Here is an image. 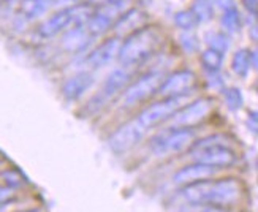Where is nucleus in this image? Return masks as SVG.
Listing matches in <instances>:
<instances>
[{"instance_id": "a878e982", "label": "nucleus", "mask_w": 258, "mask_h": 212, "mask_svg": "<svg viewBox=\"0 0 258 212\" xmlns=\"http://www.w3.org/2000/svg\"><path fill=\"white\" fill-rule=\"evenodd\" d=\"M16 196V192H15V187H0V204H5V203H10L11 199Z\"/></svg>"}, {"instance_id": "5701e85b", "label": "nucleus", "mask_w": 258, "mask_h": 212, "mask_svg": "<svg viewBox=\"0 0 258 212\" xmlns=\"http://www.w3.org/2000/svg\"><path fill=\"white\" fill-rule=\"evenodd\" d=\"M192 11L200 22H206L214 16V8H212V4L209 0H197L192 7Z\"/></svg>"}, {"instance_id": "c756f323", "label": "nucleus", "mask_w": 258, "mask_h": 212, "mask_svg": "<svg viewBox=\"0 0 258 212\" xmlns=\"http://www.w3.org/2000/svg\"><path fill=\"white\" fill-rule=\"evenodd\" d=\"M200 212H230V210L223 209V207H219V206H208L205 209H201Z\"/></svg>"}, {"instance_id": "f8f14e48", "label": "nucleus", "mask_w": 258, "mask_h": 212, "mask_svg": "<svg viewBox=\"0 0 258 212\" xmlns=\"http://www.w3.org/2000/svg\"><path fill=\"white\" fill-rule=\"evenodd\" d=\"M70 24H73V16H72V8H65L52 15L49 19H46L43 24L38 27L37 35L41 38H51L59 35L62 30H65Z\"/></svg>"}, {"instance_id": "393cba45", "label": "nucleus", "mask_w": 258, "mask_h": 212, "mask_svg": "<svg viewBox=\"0 0 258 212\" xmlns=\"http://www.w3.org/2000/svg\"><path fill=\"white\" fill-rule=\"evenodd\" d=\"M181 44L187 52H195L198 49V40L194 35H188V33L181 35Z\"/></svg>"}, {"instance_id": "c85d7f7f", "label": "nucleus", "mask_w": 258, "mask_h": 212, "mask_svg": "<svg viewBox=\"0 0 258 212\" xmlns=\"http://www.w3.org/2000/svg\"><path fill=\"white\" fill-rule=\"evenodd\" d=\"M217 4L223 8V11H225V10H230V8L234 7V2H233V0H217Z\"/></svg>"}, {"instance_id": "7ed1b4c3", "label": "nucleus", "mask_w": 258, "mask_h": 212, "mask_svg": "<svg viewBox=\"0 0 258 212\" xmlns=\"http://www.w3.org/2000/svg\"><path fill=\"white\" fill-rule=\"evenodd\" d=\"M195 139V131L190 128H171L152 139V148L157 155L177 154L187 149Z\"/></svg>"}, {"instance_id": "9d476101", "label": "nucleus", "mask_w": 258, "mask_h": 212, "mask_svg": "<svg viewBox=\"0 0 258 212\" xmlns=\"http://www.w3.org/2000/svg\"><path fill=\"white\" fill-rule=\"evenodd\" d=\"M195 84V75L188 70H181L176 72L171 76H168L166 80H163L159 92L163 97H179L185 95L187 91L194 87Z\"/></svg>"}, {"instance_id": "423d86ee", "label": "nucleus", "mask_w": 258, "mask_h": 212, "mask_svg": "<svg viewBox=\"0 0 258 212\" xmlns=\"http://www.w3.org/2000/svg\"><path fill=\"white\" fill-rule=\"evenodd\" d=\"M163 73L162 72H151L148 75L141 76L138 81H135L132 86L127 87V91L122 97L125 106L138 105L144 100H148L154 94L159 92V89L163 83Z\"/></svg>"}, {"instance_id": "2eb2a0df", "label": "nucleus", "mask_w": 258, "mask_h": 212, "mask_svg": "<svg viewBox=\"0 0 258 212\" xmlns=\"http://www.w3.org/2000/svg\"><path fill=\"white\" fill-rule=\"evenodd\" d=\"M92 35L87 32L86 26H75L65 33L62 38V48L69 52H80L87 48V44L92 41Z\"/></svg>"}, {"instance_id": "2f4dec72", "label": "nucleus", "mask_w": 258, "mask_h": 212, "mask_svg": "<svg viewBox=\"0 0 258 212\" xmlns=\"http://www.w3.org/2000/svg\"><path fill=\"white\" fill-rule=\"evenodd\" d=\"M8 204H10V203H5V204H0V212H5V210H7V207H8Z\"/></svg>"}, {"instance_id": "dca6fc26", "label": "nucleus", "mask_w": 258, "mask_h": 212, "mask_svg": "<svg viewBox=\"0 0 258 212\" xmlns=\"http://www.w3.org/2000/svg\"><path fill=\"white\" fill-rule=\"evenodd\" d=\"M144 22H146V15L143 11L132 8V10H127L125 13L114 22V30L117 33V37L130 35V33L141 29L144 26Z\"/></svg>"}, {"instance_id": "7c9ffc66", "label": "nucleus", "mask_w": 258, "mask_h": 212, "mask_svg": "<svg viewBox=\"0 0 258 212\" xmlns=\"http://www.w3.org/2000/svg\"><path fill=\"white\" fill-rule=\"evenodd\" d=\"M92 5H98V7H102L105 4H109V2H113V0H89Z\"/></svg>"}, {"instance_id": "1a4fd4ad", "label": "nucleus", "mask_w": 258, "mask_h": 212, "mask_svg": "<svg viewBox=\"0 0 258 212\" xmlns=\"http://www.w3.org/2000/svg\"><path fill=\"white\" fill-rule=\"evenodd\" d=\"M146 130L138 119H135L128 124L122 125L117 131H114L113 135L109 138V148L113 149L114 152L120 154V152H125L128 149H132L133 146H137V144L143 139V136L146 135Z\"/></svg>"}, {"instance_id": "412c9836", "label": "nucleus", "mask_w": 258, "mask_h": 212, "mask_svg": "<svg viewBox=\"0 0 258 212\" xmlns=\"http://www.w3.org/2000/svg\"><path fill=\"white\" fill-rule=\"evenodd\" d=\"M222 26L225 29L227 33H236L239 32L241 27V16H239V11L236 8H230L225 10V13L222 16Z\"/></svg>"}, {"instance_id": "aec40b11", "label": "nucleus", "mask_w": 258, "mask_h": 212, "mask_svg": "<svg viewBox=\"0 0 258 212\" xmlns=\"http://www.w3.org/2000/svg\"><path fill=\"white\" fill-rule=\"evenodd\" d=\"M222 62H223V54L219 51H214L209 48L205 52H201V63H203L205 68L211 73L219 72L222 66Z\"/></svg>"}, {"instance_id": "72a5a7b5", "label": "nucleus", "mask_w": 258, "mask_h": 212, "mask_svg": "<svg viewBox=\"0 0 258 212\" xmlns=\"http://www.w3.org/2000/svg\"><path fill=\"white\" fill-rule=\"evenodd\" d=\"M0 2H2V0H0Z\"/></svg>"}, {"instance_id": "6ab92c4d", "label": "nucleus", "mask_w": 258, "mask_h": 212, "mask_svg": "<svg viewBox=\"0 0 258 212\" xmlns=\"http://www.w3.org/2000/svg\"><path fill=\"white\" fill-rule=\"evenodd\" d=\"M205 40L208 43V46L214 51H219V52H227L228 48H230V40L228 37L225 35L223 32H217V30H209L206 35H205Z\"/></svg>"}, {"instance_id": "bb28decb", "label": "nucleus", "mask_w": 258, "mask_h": 212, "mask_svg": "<svg viewBox=\"0 0 258 212\" xmlns=\"http://www.w3.org/2000/svg\"><path fill=\"white\" fill-rule=\"evenodd\" d=\"M4 177L7 179V184L10 187H18L22 182V177L16 171H5L4 173Z\"/></svg>"}, {"instance_id": "39448f33", "label": "nucleus", "mask_w": 258, "mask_h": 212, "mask_svg": "<svg viewBox=\"0 0 258 212\" xmlns=\"http://www.w3.org/2000/svg\"><path fill=\"white\" fill-rule=\"evenodd\" d=\"M187 100V95L179 97H165L160 102H157L151 106L146 108L138 117V122L144 128H151L160 122L170 119L177 109L184 106V102Z\"/></svg>"}, {"instance_id": "20e7f679", "label": "nucleus", "mask_w": 258, "mask_h": 212, "mask_svg": "<svg viewBox=\"0 0 258 212\" xmlns=\"http://www.w3.org/2000/svg\"><path fill=\"white\" fill-rule=\"evenodd\" d=\"M130 78L132 75L127 72V70H122V68H117L111 73L106 81L103 83V87L102 91H100L91 102L87 103V113L89 114H95L97 111L102 109L111 98H114L120 91H124L127 87V84L130 83Z\"/></svg>"}, {"instance_id": "f03ea898", "label": "nucleus", "mask_w": 258, "mask_h": 212, "mask_svg": "<svg viewBox=\"0 0 258 212\" xmlns=\"http://www.w3.org/2000/svg\"><path fill=\"white\" fill-rule=\"evenodd\" d=\"M160 40L162 35L159 30L152 27H141L130 33L124 43H120L117 57L125 66L140 65L146 59H149V55L159 48Z\"/></svg>"}, {"instance_id": "4468645a", "label": "nucleus", "mask_w": 258, "mask_h": 212, "mask_svg": "<svg viewBox=\"0 0 258 212\" xmlns=\"http://www.w3.org/2000/svg\"><path fill=\"white\" fill-rule=\"evenodd\" d=\"M92 84H94V76L91 73L89 72L78 73L65 81L62 87V94L67 100H78L92 87Z\"/></svg>"}, {"instance_id": "0eeeda50", "label": "nucleus", "mask_w": 258, "mask_h": 212, "mask_svg": "<svg viewBox=\"0 0 258 212\" xmlns=\"http://www.w3.org/2000/svg\"><path fill=\"white\" fill-rule=\"evenodd\" d=\"M212 109V100L200 98L197 102L182 106L171 116V125L174 128H192L203 122Z\"/></svg>"}, {"instance_id": "9b49d317", "label": "nucleus", "mask_w": 258, "mask_h": 212, "mask_svg": "<svg viewBox=\"0 0 258 212\" xmlns=\"http://www.w3.org/2000/svg\"><path fill=\"white\" fill-rule=\"evenodd\" d=\"M119 49H120V40L117 37L108 38L87 55L86 63L91 68H102V66L111 63L117 57Z\"/></svg>"}, {"instance_id": "473e14b6", "label": "nucleus", "mask_w": 258, "mask_h": 212, "mask_svg": "<svg viewBox=\"0 0 258 212\" xmlns=\"http://www.w3.org/2000/svg\"><path fill=\"white\" fill-rule=\"evenodd\" d=\"M22 212H40V210H37V209H32V210H22Z\"/></svg>"}, {"instance_id": "6e6552de", "label": "nucleus", "mask_w": 258, "mask_h": 212, "mask_svg": "<svg viewBox=\"0 0 258 212\" xmlns=\"http://www.w3.org/2000/svg\"><path fill=\"white\" fill-rule=\"evenodd\" d=\"M194 159L197 163H203L212 168H223L233 165L236 155L225 144H209V146L195 148Z\"/></svg>"}, {"instance_id": "b1692460", "label": "nucleus", "mask_w": 258, "mask_h": 212, "mask_svg": "<svg viewBox=\"0 0 258 212\" xmlns=\"http://www.w3.org/2000/svg\"><path fill=\"white\" fill-rule=\"evenodd\" d=\"M242 94H241V91L239 89H227L225 91V103H227V106H228V109H231V111H238V109H241V106H242Z\"/></svg>"}, {"instance_id": "4be33fe9", "label": "nucleus", "mask_w": 258, "mask_h": 212, "mask_svg": "<svg viewBox=\"0 0 258 212\" xmlns=\"http://www.w3.org/2000/svg\"><path fill=\"white\" fill-rule=\"evenodd\" d=\"M174 24L179 29H182V30H192V29H195L200 24V21L194 15L192 10H188V11L185 10V11H179V13H176V16H174Z\"/></svg>"}, {"instance_id": "ddd939ff", "label": "nucleus", "mask_w": 258, "mask_h": 212, "mask_svg": "<svg viewBox=\"0 0 258 212\" xmlns=\"http://www.w3.org/2000/svg\"><path fill=\"white\" fill-rule=\"evenodd\" d=\"M214 168L203 163H195V165H190V166H184L182 170H179L174 174V182L179 185H188V184H194L198 181H205L209 179V177L214 176Z\"/></svg>"}, {"instance_id": "f257e3e1", "label": "nucleus", "mask_w": 258, "mask_h": 212, "mask_svg": "<svg viewBox=\"0 0 258 212\" xmlns=\"http://www.w3.org/2000/svg\"><path fill=\"white\" fill-rule=\"evenodd\" d=\"M241 195V185L234 179L198 181L184 187L182 196L192 204L228 206L236 203Z\"/></svg>"}, {"instance_id": "cd10ccee", "label": "nucleus", "mask_w": 258, "mask_h": 212, "mask_svg": "<svg viewBox=\"0 0 258 212\" xmlns=\"http://www.w3.org/2000/svg\"><path fill=\"white\" fill-rule=\"evenodd\" d=\"M256 2H258V0H244L245 8H247L253 16L256 15Z\"/></svg>"}, {"instance_id": "a211bd4d", "label": "nucleus", "mask_w": 258, "mask_h": 212, "mask_svg": "<svg viewBox=\"0 0 258 212\" xmlns=\"http://www.w3.org/2000/svg\"><path fill=\"white\" fill-rule=\"evenodd\" d=\"M250 65L255 66L256 65V54L252 51H247V49H239L234 52L233 55V62H231V66H233V72L239 75V76H247L249 70H250Z\"/></svg>"}, {"instance_id": "f3484780", "label": "nucleus", "mask_w": 258, "mask_h": 212, "mask_svg": "<svg viewBox=\"0 0 258 212\" xmlns=\"http://www.w3.org/2000/svg\"><path fill=\"white\" fill-rule=\"evenodd\" d=\"M51 0H21L18 15L24 21H35L46 15L51 7Z\"/></svg>"}]
</instances>
